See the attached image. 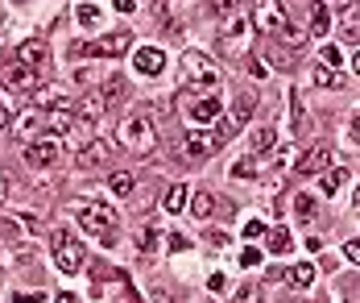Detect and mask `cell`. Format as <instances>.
<instances>
[{
	"mask_svg": "<svg viewBox=\"0 0 360 303\" xmlns=\"http://www.w3.org/2000/svg\"><path fill=\"white\" fill-rule=\"evenodd\" d=\"M79 225L87 228L91 237H100L104 245H112V233L120 225V216H116V208L104 204V199H79Z\"/></svg>",
	"mask_w": 360,
	"mask_h": 303,
	"instance_id": "3",
	"label": "cell"
},
{
	"mask_svg": "<svg viewBox=\"0 0 360 303\" xmlns=\"http://www.w3.org/2000/svg\"><path fill=\"white\" fill-rule=\"evenodd\" d=\"M34 100H37V109H71V96L63 87H41Z\"/></svg>",
	"mask_w": 360,
	"mask_h": 303,
	"instance_id": "18",
	"label": "cell"
},
{
	"mask_svg": "<svg viewBox=\"0 0 360 303\" xmlns=\"http://www.w3.org/2000/svg\"><path fill=\"white\" fill-rule=\"evenodd\" d=\"M116 142L124 146L129 154H137V158H145V154L158 150V129H153V120L145 113H133L120 120V129H116Z\"/></svg>",
	"mask_w": 360,
	"mask_h": 303,
	"instance_id": "1",
	"label": "cell"
},
{
	"mask_svg": "<svg viewBox=\"0 0 360 303\" xmlns=\"http://www.w3.org/2000/svg\"><path fill=\"white\" fill-rule=\"evenodd\" d=\"M13 303H46V291H13Z\"/></svg>",
	"mask_w": 360,
	"mask_h": 303,
	"instance_id": "35",
	"label": "cell"
},
{
	"mask_svg": "<svg viewBox=\"0 0 360 303\" xmlns=\"http://www.w3.org/2000/svg\"><path fill=\"white\" fill-rule=\"evenodd\" d=\"M179 67H182V87H191V92H216L219 79H224V71L199 50H186L179 58Z\"/></svg>",
	"mask_w": 360,
	"mask_h": 303,
	"instance_id": "2",
	"label": "cell"
},
{
	"mask_svg": "<svg viewBox=\"0 0 360 303\" xmlns=\"http://www.w3.org/2000/svg\"><path fill=\"white\" fill-rule=\"evenodd\" d=\"M294 216H298L302 225H311V221H315V195H307V191L294 195Z\"/></svg>",
	"mask_w": 360,
	"mask_h": 303,
	"instance_id": "23",
	"label": "cell"
},
{
	"mask_svg": "<svg viewBox=\"0 0 360 303\" xmlns=\"http://www.w3.org/2000/svg\"><path fill=\"white\" fill-rule=\"evenodd\" d=\"M319 4H323L327 13H331V8H344V4H348V0H319Z\"/></svg>",
	"mask_w": 360,
	"mask_h": 303,
	"instance_id": "46",
	"label": "cell"
},
{
	"mask_svg": "<svg viewBox=\"0 0 360 303\" xmlns=\"http://www.w3.org/2000/svg\"><path fill=\"white\" fill-rule=\"evenodd\" d=\"M261 258H265V249H261V245H245V249H240V266H245V270H257Z\"/></svg>",
	"mask_w": 360,
	"mask_h": 303,
	"instance_id": "32",
	"label": "cell"
},
{
	"mask_svg": "<svg viewBox=\"0 0 360 303\" xmlns=\"http://www.w3.org/2000/svg\"><path fill=\"white\" fill-rule=\"evenodd\" d=\"M133 71L158 79L166 71V50H162V46H137V50H133Z\"/></svg>",
	"mask_w": 360,
	"mask_h": 303,
	"instance_id": "10",
	"label": "cell"
},
{
	"mask_svg": "<svg viewBox=\"0 0 360 303\" xmlns=\"http://www.w3.org/2000/svg\"><path fill=\"white\" fill-rule=\"evenodd\" d=\"M104 158H108V146L91 137V142H83V146H79V154H75V166H79V171H87V166H100Z\"/></svg>",
	"mask_w": 360,
	"mask_h": 303,
	"instance_id": "15",
	"label": "cell"
},
{
	"mask_svg": "<svg viewBox=\"0 0 360 303\" xmlns=\"http://www.w3.org/2000/svg\"><path fill=\"white\" fill-rule=\"evenodd\" d=\"M4 125H8V113H4V104H0V129H4Z\"/></svg>",
	"mask_w": 360,
	"mask_h": 303,
	"instance_id": "48",
	"label": "cell"
},
{
	"mask_svg": "<svg viewBox=\"0 0 360 303\" xmlns=\"http://www.w3.org/2000/svg\"><path fill=\"white\" fill-rule=\"evenodd\" d=\"M162 208H166V212H182V208H186V183H174V187L166 191Z\"/></svg>",
	"mask_w": 360,
	"mask_h": 303,
	"instance_id": "25",
	"label": "cell"
},
{
	"mask_svg": "<svg viewBox=\"0 0 360 303\" xmlns=\"http://www.w3.org/2000/svg\"><path fill=\"white\" fill-rule=\"evenodd\" d=\"M207 287H212V291H224V287H228V278H224V274H212V278H207Z\"/></svg>",
	"mask_w": 360,
	"mask_h": 303,
	"instance_id": "42",
	"label": "cell"
},
{
	"mask_svg": "<svg viewBox=\"0 0 360 303\" xmlns=\"http://www.w3.org/2000/svg\"><path fill=\"white\" fill-rule=\"evenodd\" d=\"M0 266H4V254H0Z\"/></svg>",
	"mask_w": 360,
	"mask_h": 303,
	"instance_id": "51",
	"label": "cell"
},
{
	"mask_svg": "<svg viewBox=\"0 0 360 303\" xmlns=\"http://www.w3.org/2000/svg\"><path fill=\"white\" fill-rule=\"evenodd\" d=\"M17 63H25V67H34V71H46L50 67V46L41 38H30L17 46Z\"/></svg>",
	"mask_w": 360,
	"mask_h": 303,
	"instance_id": "12",
	"label": "cell"
},
{
	"mask_svg": "<svg viewBox=\"0 0 360 303\" xmlns=\"http://www.w3.org/2000/svg\"><path fill=\"white\" fill-rule=\"evenodd\" d=\"M344 179H348V171H340V166H335V171H327V175H323V183H319V191H323V195H335Z\"/></svg>",
	"mask_w": 360,
	"mask_h": 303,
	"instance_id": "29",
	"label": "cell"
},
{
	"mask_svg": "<svg viewBox=\"0 0 360 303\" xmlns=\"http://www.w3.org/2000/svg\"><path fill=\"white\" fill-rule=\"evenodd\" d=\"M207 245H216V249H224V245H228V233H224V228H219V233H207Z\"/></svg>",
	"mask_w": 360,
	"mask_h": 303,
	"instance_id": "39",
	"label": "cell"
},
{
	"mask_svg": "<svg viewBox=\"0 0 360 303\" xmlns=\"http://www.w3.org/2000/svg\"><path fill=\"white\" fill-rule=\"evenodd\" d=\"M13 129H17V137H34L37 142V133H41V109H30L25 116H17Z\"/></svg>",
	"mask_w": 360,
	"mask_h": 303,
	"instance_id": "19",
	"label": "cell"
},
{
	"mask_svg": "<svg viewBox=\"0 0 360 303\" xmlns=\"http://www.w3.org/2000/svg\"><path fill=\"white\" fill-rule=\"evenodd\" d=\"M212 212H216V195H207V191H195V195H191V216L207 221Z\"/></svg>",
	"mask_w": 360,
	"mask_h": 303,
	"instance_id": "22",
	"label": "cell"
},
{
	"mask_svg": "<svg viewBox=\"0 0 360 303\" xmlns=\"http://www.w3.org/2000/svg\"><path fill=\"white\" fill-rule=\"evenodd\" d=\"M323 63L327 67H340V46H323Z\"/></svg>",
	"mask_w": 360,
	"mask_h": 303,
	"instance_id": "37",
	"label": "cell"
},
{
	"mask_svg": "<svg viewBox=\"0 0 360 303\" xmlns=\"http://www.w3.org/2000/svg\"><path fill=\"white\" fill-rule=\"evenodd\" d=\"M245 237H265V225H261V221H257V216H249V221H245Z\"/></svg>",
	"mask_w": 360,
	"mask_h": 303,
	"instance_id": "36",
	"label": "cell"
},
{
	"mask_svg": "<svg viewBox=\"0 0 360 303\" xmlns=\"http://www.w3.org/2000/svg\"><path fill=\"white\" fill-rule=\"evenodd\" d=\"M290 283H294V287H311V283H315V266L311 262H294L290 266Z\"/></svg>",
	"mask_w": 360,
	"mask_h": 303,
	"instance_id": "24",
	"label": "cell"
},
{
	"mask_svg": "<svg viewBox=\"0 0 360 303\" xmlns=\"http://www.w3.org/2000/svg\"><path fill=\"white\" fill-rule=\"evenodd\" d=\"M327 162H331V150L327 146H311L294 162V175H319V171H327Z\"/></svg>",
	"mask_w": 360,
	"mask_h": 303,
	"instance_id": "13",
	"label": "cell"
},
{
	"mask_svg": "<svg viewBox=\"0 0 360 303\" xmlns=\"http://www.w3.org/2000/svg\"><path fill=\"white\" fill-rule=\"evenodd\" d=\"M232 175H236V179H252V175H257V162H252V154H249V158H240V162L232 166Z\"/></svg>",
	"mask_w": 360,
	"mask_h": 303,
	"instance_id": "34",
	"label": "cell"
},
{
	"mask_svg": "<svg viewBox=\"0 0 360 303\" xmlns=\"http://www.w3.org/2000/svg\"><path fill=\"white\" fill-rule=\"evenodd\" d=\"M4 191H8V187H4V179H0V204H4Z\"/></svg>",
	"mask_w": 360,
	"mask_h": 303,
	"instance_id": "49",
	"label": "cell"
},
{
	"mask_svg": "<svg viewBox=\"0 0 360 303\" xmlns=\"http://www.w3.org/2000/svg\"><path fill=\"white\" fill-rule=\"evenodd\" d=\"M116 13H137V0H112Z\"/></svg>",
	"mask_w": 360,
	"mask_h": 303,
	"instance_id": "40",
	"label": "cell"
},
{
	"mask_svg": "<svg viewBox=\"0 0 360 303\" xmlns=\"http://www.w3.org/2000/svg\"><path fill=\"white\" fill-rule=\"evenodd\" d=\"M83 258H87V249L75 241L67 228H54V270H63V274H79L83 270Z\"/></svg>",
	"mask_w": 360,
	"mask_h": 303,
	"instance_id": "7",
	"label": "cell"
},
{
	"mask_svg": "<svg viewBox=\"0 0 360 303\" xmlns=\"http://www.w3.org/2000/svg\"><path fill=\"white\" fill-rule=\"evenodd\" d=\"M0 83H4L8 92H37V87H41V71L25 67V63H4V67H0Z\"/></svg>",
	"mask_w": 360,
	"mask_h": 303,
	"instance_id": "8",
	"label": "cell"
},
{
	"mask_svg": "<svg viewBox=\"0 0 360 303\" xmlns=\"http://www.w3.org/2000/svg\"><path fill=\"white\" fill-rule=\"evenodd\" d=\"M108 187L116 191V195H129V191H133V175H129V171H116V175H108Z\"/></svg>",
	"mask_w": 360,
	"mask_h": 303,
	"instance_id": "30",
	"label": "cell"
},
{
	"mask_svg": "<svg viewBox=\"0 0 360 303\" xmlns=\"http://www.w3.org/2000/svg\"><path fill=\"white\" fill-rule=\"evenodd\" d=\"M166 237H170V241H166V245H170V249H174V254H179V249H186V245H191V241H186V237H182V233H166Z\"/></svg>",
	"mask_w": 360,
	"mask_h": 303,
	"instance_id": "38",
	"label": "cell"
},
{
	"mask_svg": "<svg viewBox=\"0 0 360 303\" xmlns=\"http://www.w3.org/2000/svg\"><path fill=\"white\" fill-rule=\"evenodd\" d=\"M278 146V133L274 129H252L249 133V154H269Z\"/></svg>",
	"mask_w": 360,
	"mask_h": 303,
	"instance_id": "20",
	"label": "cell"
},
{
	"mask_svg": "<svg viewBox=\"0 0 360 303\" xmlns=\"http://www.w3.org/2000/svg\"><path fill=\"white\" fill-rule=\"evenodd\" d=\"M158 237H162L158 228H153V225H145L141 233H137V249H141V254H153V249H158Z\"/></svg>",
	"mask_w": 360,
	"mask_h": 303,
	"instance_id": "28",
	"label": "cell"
},
{
	"mask_svg": "<svg viewBox=\"0 0 360 303\" xmlns=\"http://www.w3.org/2000/svg\"><path fill=\"white\" fill-rule=\"evenodd\" d=\"M344 254H348V258H352V266L360 262V245H356V237H352V241H348V245H344Z\"/></svg>",
	"mask_w": 360,
	"mask_h": 303,
	"instance_id": "41",
	"label": "cell"
},
{
	"mask_svg": "<svg viewBox=\"0 0 360 303\" xmlns=\"http://www.w3.org/2000/svg\"><path fill=\"white\" fill-rule=\"evenodd\" d=\"M249 25H252V34H261V38H282L290 30V21H286V13H282L278 0H252Z\"/></svg>",
	"mask_w": 360,
	"mask_h": 303,
	"instance_id": "4",
	"label": "cell"
},
{
	"mask_svg": "<svg viewBox=\"0 0 360 303\" xmlns=\"http://www.w3.org/2000/svg\"><path fill=\"white\" fill-rule=\"evenodd\" d=\"M249 75H257V79H265V75H269V71H265V67H261V63H257V58H249Z\"/></svg>",
	"mask_w": 360,
	"mask_h": 303,
	"instance_id": "43",
	"label": "cell"
},
{
	"mask_svg": "<svg viewBox=\"0 0 360 303\" xmlns=\"http://www.w3.org/2000/svg\"><path fill=\"white\" fill-rule=\"evenodd\" d=\"M236 4H240V0H216V8H219V13H232Z\"/></svg>",
	"mask_w": 360,
	"mask_h": 303,
	"instance_id": "44",
	"label": "cell"
},
{
	"mask_svg": "<svg viewBox=\"0 0 360 303\" xmlns=\"http://www.w3.org/2000/svg\"><path fill=\"white\" fill-rule=\"evenodd\" d=\"M307 129H311L307 104H302V96H298V92H290V133H286V137H307Z\"/></svg>",
	"mask_w": 360,
	"mask_h": 303,
	"instance_id": "14",
	"label": "cell"
},
{
	"mask_svg": "<svg viewBox=\"0 0 360 303\" xmlns=\"http://www.w3.org/2000/svg\"><path fill=\"white\" fill-rule=\"evenodd\" d=\"M158 303H179V299H174L170 291H158Z\"/></svg>",
	"mask_w": 360,
	"mask_h": 303,
	"instance_id": "47",
	"label": "cell"
},
{
	"mask_svg": "<svg viewBox=\"0 0 360 303\" xmlns=\"http://www.w3.org/2000/svg\"><path fill=\"white\" fill-rule=\"evenodd\" d=\"M327 30H331V13H327L323 4H315V13H311V38H323Z\"/></svg>",
	"mask_w": 360,
	"mask_h": 303,
	"instance_id": "26",
	"label": "cell"
},
{
	"mask_svg": "<svg viewBox=\"0 0 360 303\" xmlns=\"http://www.w3.org/2000/svg\"><path fill=\"white\" fill-rule=\"evenodd\" d=\"M129 46H133V34H129V30H116V34H104V38H96V42H79L75 54H79V58H83V54H87V58H120Z\"/></svg>",
	"mask_w": 360,
	"mask_h": 303,
	"instance_id": "6",
	"label": "cell"
},
{
	"mask_svg": "<svg viewBox=\"0 0 360 303\" xmlns=\"http://www.w3.org/2000/svg\"><path fill=\"white\" fill-rule=\"evenodd\" d=\"M54 303H79V295H75V291H58V299Z\"/></svg>",
	"mask_w": 360,
	"mask_h": 303,
	"instance_id": "45",
	"label": "cell"
},
{
	"mask_svg": "<svg viewBox=\"0 0 360 303\" xmlns=\"http://www.w3.org/2000/svg\"><path fill=\"white\" fill-rule=\"evenodd\" d=\"M75 21H79L83 30H100V25H104V13H100V4H79V8H75Z\"/></svg>",
	"mask_w": 360,
	"mask_h": 303,
	"instance_id": "21",
	"label": "cell"
},
{
	"mask_svg": "<svg viewBox=\"0 0 360 303\" xmlns=\"http://www.w3.org/2000/svg\"><path fill=\"white\" fill-rule=\"evenodd\" d=\"M252 109H257V100L240 96V100H236V109H232V125H245V120L252 116Z\"/></svg>",
	"mask_w": 360,
	"mask_h": 303,
	"instance_id": "31",
	"label": "cell"
},
{
	"mask_svg": "<svg viewBox=\"0 0 360 303\" xmlns=\"http://www.w3.org/2000/svg\"><path fill=\"white\" fill-rule=\"evenodd\" d=\"M294 249V237H290V228H274V233H265V254H290Z\"/></svg>",
	"mask_w": 360,
	"mask_h": 303,
	"instance_id": "17",
	"label": "cell"
},
{
	"mask_svg": "<svg viewBox=\"0 0 360 303\" xmlns=\"http://www.w3.org/2000/svg\"><path fill=\"white\" fill-rule=\"evenodd\" d=\"M232 303H261V287H252V283H245L236 295H232Z\"/></svg>",
	"mask_w": 360,
	"mask_h": 303,
	"instance_id": "33",
	"label": "cell"
},
{
	"mask_svg": "<svg viewBox=\"0 0 360 303\" xmlns=\"http://www.w3.org/2000/svg\"><path fill=\"white\" fill-rule=\"evenodd\" d=\"M179 109L186 113V120H195V125H212V120H219V96L216 92H191V87H182Z\"/></svg>",
	"mask_w": 360,
	"mask_h": 303,
	"instance_id": "5",
	"label": "cell"
},
{
	"mask_svg": "<svg viewBox=\"0 0 360 303\" xmlns=\"http://www.w3.org/2000/svg\"><path fill=\"white\" fill-rule=\"evenodd\" d=\"M13 4H25V0H13Z\"/></svg>",
	"mask_w": 360,
	"mask_h": 303,
	"instance_id": "50",
	"label": "cell"
},
{
	"mask_svg": "<svg viewBox=\"0 0 360 303\" xmlns=\"http://www.w3.org/2000/svg\"><path fill=\"white\" fill-rule=\"evenodd\" d=\"M21 158H25L34 171H46V166H54V162H58V142H54V137H37V142H25Z\"/></svg>",
	"mask_w": 360,
	"mask_h": 303,
	"instance_id": "11",
	"label": "cell"
},
{
	"mask_svg": "<svg viewBox=\"0 0 360 303\" xmlns=\"http://www.w3.org/2000/svg\"><path fill=\"white\" fill-rule=\"evenodd\" d=\"M249 34H252L249 17H232V21H228V30H224V38H228V50H245Z\"/></svg>",
	"mask_w": 360,
	"mask_h": 303,
	"instance_id": "16",
	"label": "cell"
},
{
	"mask_svg": "<svg viewBox=\"0 0 360 303\" xmlns=\"http://www.w3.org/2000/svg\"><path fill=\"white\" fill-rule=\"evenodd\" d=\"M216 146H224L216 133H207V129H191V133L182 137V146H179V158H186V162H203Z\"/></svg>",
	"mask_w": 360,
	"mask_h": 303,
	"instance_id": "9",
	"label": "cell"
},
{
	"mask_svg": "<svg viewBox=\"0 0 360 303\" xmlns=\"http://www.w3.org/2000/svg\"><path fill=\"white\" fill-rule=\"evenodd\" d=\"M311 79H315L319 87H344V75H340V71H331V67H315Z\"/></svg>",
	"mask_w": 360,
	"mask_h": 303,
	"instance_id": "27",
	"label": "cell"
}]
</instances>
